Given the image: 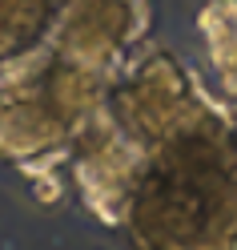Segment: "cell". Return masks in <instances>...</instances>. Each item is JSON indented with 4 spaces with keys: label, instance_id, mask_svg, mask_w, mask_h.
Returning a JSON list of instances; mask_svg holds the SVG:
<instances>
[{
    "label": "cell",
    "instance_id": "3",
    "mask_svg": "<svg viewBox=\"0 0 237 250\" xmlns=\"http://www.w3.org/2000/svg\"><path fill=\"white\" fill-rule=\"evenodd\" d=\"M56 8L49 0H0V69L49 41Z\"/></svg>",
    "mask_w": 237,
    "mask_h": 250
},
{
    "label": "cell",
    "instance_id": "2",
    "mask_svg": "<svg viewBox=\"0 0 237 250\" xmlns=\"http://www.w3.org/2000/svg\"><path fill=\"white\" fill-rule=\"evenodd\" d=\"M149 0H65L49 28V49L85 69L117 77L145 49Z\"/></svg>",
    "mask_w": 237,
    "mask_h": 250
},
{
    "label": "cell",
    "instance_id": "1",
    "mask_svg": "<svg viewBox=\"0 0 237 250\" xmlns=\"http://www.w3.org/2000/svg\"><path fill=\"white\" fill-rule=\"evenodd\" d=\"M113 77L40 49L0 69V153L17 162L69 149L85 117L109 97Z\"/></svg>",
    "mask_w": 237,
    "mask_h": 250
},
{
    "label": "cell",
    "instance_id": "6",
    "mask_svg": "<svg viewBox=\"0 0 237 250\" xmlns=\"http://www.w3.org/2000/svg\"><path fill=\"white\" fill-rule=\"evenodd\" d=\"M49 4H53V8H60V4H65V0H49Z\"/></svg>",
    "mask_w": 237,
    "mask_h": 250
},
{
    "label": "cell",
    "instance_id": "4",
    "mask_svg": "<svg viewBox=\"0 0 237 250\" xmlns=\"http://www.w3.org/2000/svg\"><path fill=\"white\" fill-rule=\"evenodd\" d=\"M197 33L205 37V53L237 44V0H209L197 12Z\"/></svg>",
    "mask_w": 237,
    "mask_h": 250
},
{
    "label": "cell",
    "instance_id": "5",
    "mask_svg": "<svg viewBox=\"0 0 237 250\" xmlns=\"http://www.w3.org/2000/svg\"><path fill=\"white\" fill-rule=\"evenodd\" d=\"M33 202L44 210H56L65 202V182L56 178V169H44V174H33Z\"/></svg>",
    "mask_w": 237,
    "mask_h": 250
}]
</instances>
